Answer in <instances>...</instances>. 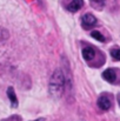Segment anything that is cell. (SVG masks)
<instances>
[{
	"label": "cell",
	"mask_w": 120,
	"mask_h": 121,
	"mask_svg": "<svg viewBox=\"0 0 120 121\" xmlns=\"http://www.w3.org/2000/svg\"><path fill=\"white\" fill-rule=\"evenodd\" d=\"M102 78L105 79L106 81H108V82H116L117 80V73H116V69H113V68H108V69H106L104 73H102Z\"/></svg>",
	"instance_id": "cell-4"
},
{
	"label": "cell",
	"mask_w": 120,
	"mask_h": 121,
	"mask_svg": "<svg viewBox=\"0 0 120 121\" xmlns=\"http://www.w3.org/2000/svg\"><path fill=\"white\" fill-rule=\"evenodd\" d=\"M44 120V119H42V118H40V119H37V120H34V121H42Z\"/></svg>",
	"instance_id": "cell-12"
},
{
	"label": "cell",
	"mask_w": 120,
	"mask_h": 121,
	"mask_svg": "<svg viewBox=\"0 0 120 121\" xmlns=\"http://www.w3.org/2000/svg\"><path fill=\"white\" fill-rule=\"evenodd\" d=\"M82 5H84V1L82 0H72L68 5H67V9L70 11V12H78L80 8L82 7Z\"/></svg>",
	"instance_id": "cell-5"
},
{
	"label": "cell",
	"mask_w": 120,
	"mask_h": 121,
	"mask_svg": "<svg viewBox=\"0 0 120 121\" xmlns=\"http://www.w3.org/2000/svg\"><path fill=\"white\" fill-rule=\"evenodd\" d=\"M66 87V78L64 71L58 68L53 72L48 82V94L53 100H59L64 95V91Z\"/></svg>",
	"instance_id": "cell-1"
},
{
	"label": "cell",
	"mask_w": 120,
	"mask_h": 121,
	"mask_svg": "<svg viewBox=\"0 0 120 121\" xmlns=\"http://www.w3.org/2000/svg\"><path fill=\"white\" fill-rule=\"evenodd\" d=\"M7 96H8L9 101H11L12 107H17L18 106V99H17V95H15L14 89L12 87H8L7 88Z\"/></svg>",
	"instance_id": "cell-7"
},
{
	"label": "cell",
	"mask_w": 120,
	"mask_h": 121,
	"mask_svg": "<svg viewBox=\"0 0 120 121\" xmlns=\"http://www.w3.org/2000/svg\"><path fill=\"white\" fill-rule=\"evenodd\" d=\"M98 107L102 111H107L110 109L111 107V100L106 96V95H102L98 99Z\"/></svg>",
	"instance_id": "cell-3"
},
{
	"label": "cell",
	"mask_w": 120,
	"mask_h": 121,
	"mask_svg": "<svg viewBox=\"0 0 120 121\" xmlns=\"http://www.w3.org/2000/svg\"><path fill=\"white\" fill-rule=\"evenodd\" d=\"M94 56H95V51H94L92 47H85V48L82 49V58H84L86 61L92 60Z\"/></svg>",
	"instance_id": "cell-6"
},
{
	"label": "cell",
	"mask_w": 120,
	"mask_h": 121,
	"mask_svg": "<svg viewBox=\"0 0 120 121\" xmlns=\"http://www.w3.org/2000/svg\"><path fill=\"white\" fill-rule=\"evenodd\" d=\"M111 55H112V58H113L114 60L120 61V49L119 48H113V49H111Z\"/></svg>",
	"instance_id": "cell-9"
},
{
	"label": "cell",
	"mask_w": 120,
	"mask_h": 121,
	"mask_svg": "<svg viewBox=\"0 0 120 121\" xmlns=\"http://www.w3.org/2000/svg\"><path fill=\"white\" fill-rule=\"evenodd\" d=\"M91 35H92V38H94L95 40H98V41H105V38L102 37V34H101L100 32L93 31V32L91 33Z\"/></svg>",
	"instance_id": "cell-10"
},
{
	"label": "cell",
	"mask_w": 120,
	"mask_h": 121,
	"mask_svg": "<svg viewBox=\"0 0 120 121\" xmlns=\"http://www.w3.org/2000/svg\"><path fill=\"white\" fill-rule=\"evenodd\" d=\"M118 102H119V106H120V94L118 95Z\"/></svg>",
	"instance_id": "cell-11"
},
{
	"label": "cell",
	"mask_w": 120,
	"mask_h": 121,
	"mask_svg": "<svg viewBox=\"0 0 120 121\" xmlns=\"http://www.w3.org/2000/svg\"><path fill=\"white\" fill-rule=\"evenodd\" d=\"M89 1H91V5L95 9H101L105 6V2H106V0H89Z\"/></svg>",
	"instance_id": "cell-8"
},
{
	"label": "cell",
	"mask_w": 120,
	"mask_h": 121,
	"mask_svg": "<svg viewBox=\"0 0 120 121\" xmlns=\"http://www.w3.org/2000/svg\"><path fill=\"white\" fill-rule=\"evenodd\" d=\"M81 22H82V26H84V28L88 30V28L93 27V26L97 24V18H95L93 14H91V13H86V14L82 17V19H81Z\"/></svg>",
	"instance_id": "cell-2"
}]
</instances>
